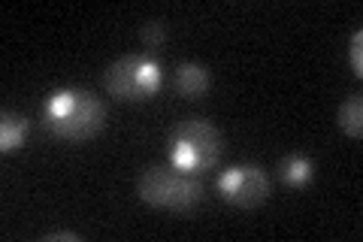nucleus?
I'll return each instance as SVG.
<instances>
[{
	"label": "nucleus",
	"mask_w": 363,
	"mask_h": 242,
	"mask_svg": "<svg viewBox=\"0 0 363 242\" xmlns=\"http://www.w3.org/2000/svg\"><path fill=\"white\" fill-rule=\"evenodd\" d=\"M106 106L94 91L67 85L43 100L40 124L64 143H85L104 131Z\"/></svg>",
	"instance_id": "f257e3e1"
},
{
	"label": "nucleus",
	"mask_w": 363,
	"mask_h": 242,
	"mask_svg": "<svg viewBox=\"0 0 363 242\" xmlns=\"http://www.w3.org/2000/svg\"><path fill=\"white\" fill-rule=\"evenodd\" d=\"M221 148L224 140L218 128L200 115H191V119L179 121L176 131L169 133V164L188 176H203V172L215 170Z\"/></svg>",
	"instance_id": "f03ea898"
},
{
	"label": "nucleus",
	"mask_w": 363,
	"mask_h": 242,
	"mask_svg": "<svg viewBox=\"0 0 363 242\" xmlns=\"http://www.w3.org/2000/svg\"><path fill=\"white\" fill-rule=\"evenodd\" d=\"M104 88L121 103L152 100L164 88V64L152 55H121L104 70Z\"/></svg>",
	"instance_id": "7ed1b4c3"
},
{
	"label": "nucleus",
	"mask_w": 363,
	"mask_h": 242,
	"mask_svg": "<svg viewBox=\"0 0 363 242\" xmlns=\"http://www.w3.org/2000/svg\"><path fill=\"white\" fill-rule=\"evenodd\" d=\"M136 194L145 206L155 209H169V212H191L203 200V182L200 176H188L179 170H164V167H149L140 176Z\"/></svg>",
	"instance_id": "20e7f679"
},
{
	"label": "nucleus",
	"mask_w": 363,
	"mask_h": 242,
	"mask_svg": "<svg viewBox=\"0 0 363 242\" xmlns=\"http://www.w3.org/2000/svg\"><path fill=\"white\" fill-rule=\"evenodd\" d=\"M215 188H218L221 200L240 206V209H255L269 200L272 179L260 164H236L215 179Z\"/></svg>",
	"instance_id": "39448f33"
},
{
	"label": "nucleus",
	"mask_w": 363,
	"mask_h": 242,
	"mask_svg": "<svg viewBox=\"0 0 363 242\" xmlns=\"http://www.w3.org/2000/svg\"><path fill=\"white\" fill-rule=\"evenodd\" d=\"M173 85L176 91L185 100H197L203 97L209 91L212 85V73H209V67H203L197 61H185V64H179L176 67V76H173Z\"/></svg>",
	"instance_id": "423d86ee"
},
{
	"label": "nucleus",
	"mask_w": 363,
	"mask_h": 242,
	"mask_svg": "<svg viewBox=\"0 0 363 242\" xmlns=\"http://www.w3.org/2000/svg\"><path fill=\"white\" fill-rule=\"evenodd\" d=\"M30 131H33V121L28 119V115L6 109L4 115H0V152L4 155L18 152V148L28 143Z\"/></svg>",
	"instance_id": "0eeeda50"
},
{
	"label": "nucleus",
	"mask_w": 363,
	"mask_h": 242,
	"mask_svg": "<svg viewBox=\"0 0 363 242\" xmlns=\"http://www.w3.org/2000/svg\"><path fill=\"white\" fill-rule=\"evenodd\" d=\"M279 179L285 182L288 188H306L315 179V160L309 155H285L279 160Z\"/></svg>",
	"instance_id": "6e6552de"
},
{
	"label": "nucleus",
	"mask_w": 363,
	"mask_h": 242,
	"mask_svg": "<svg viewBox=\"0 0 363 242\" xmlns=\"http://www.w3.org/2000/svg\"><path fill=\"white\" fill-rule=\"evenodd\" d=\"M336 121H339V131L351 140H360L363 136V97L360 94H351L342 100V106L336 112Z\"/></svg>",
	"instance_id": "1a4fd4ad"
},
{
	"label": "nucleus",
	"mask_w": 363,
	"mask_h": 242,
	"mask_svg": "<svg viewBox=\"0 0 363 242\" xmlns=\"http://www.w3.org/2000/svg\"><path fill=\"white\" fill-rule=\"evenodd\" d=\"M140 43L145 45V49H161V45L167 43V25L161 18L145 21V25L140 28Z\"/></svg>",
	"instance_id": "9d476101"
},
{
	"label": "nucleus",
	"mask_w": 363,
	"mask_h": 242,
	"mask_svg": "<svg viewBox=\"0 0 363 242\" xmlns=\"http://www.w3.org/2000/svg\"><path fill=\"white\" fill-rule=\"evenodd\" d=\"M348 61L354 76H363V28H357L348 40Z\"/></svg>",
	"instance_id": "9b49d317"
},
{
	"label": "nucleus",
	"mask_w": 363,
	"mask_h": 242,
	"mask_svg": "<svg viewBox=\"0 0 363 242\" xmlns=\"http://www.w3.org/2000/svg\"><path fill=\"white\" fill-rule=\"evenodd\" d=\"M45 242H82V236L73 233V230H52V233L43 236Z\"/></svg>",
	"instance_id": "f8f14e48"
}]
</instances>
